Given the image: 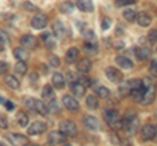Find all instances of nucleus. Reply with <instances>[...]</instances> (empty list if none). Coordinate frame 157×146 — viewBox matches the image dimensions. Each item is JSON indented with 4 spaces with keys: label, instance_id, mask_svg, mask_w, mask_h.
Wrapping results in <instances>:
<instances>
[{
    "label": "nucleus",
    "instance_id": "f03ea898",
    "mask_svg": "<svg viewBox=\"0 0 157 146\" xmlns=\"http://www.w3.org/2000/svg\"><path fill=\"white\" fill-rule=\"evenodd\" d=\"M104 118H105V121L113 129H121L122 128V120H121V116L118 114V111L107 110V111H105Z\"/></svg>",
    "mask_w": 157,
    "mask_h": 146
},
{
    "label": "nucleus",
    "instance_id": "20e7f679",
    "mask_svg": "<svg viewBox=\"0 0 157 146\" xmlns=\"http://www.w3.org/2000/svg\"><path fill=\"white\" fill-rule=\"evenodd\" d=\"M105 73H106L107 78L111 82H114V84H122V82H123V73L119 69H117V68H114V67L107 68Z\"/></svg>",
    "mask_w": 157,
    "mask_h": 146
},
{
    "label": "nucleus",
    "instance_id": "423d86ee",
    "mask_svg": "<svg viewBox=\"0 0 157 146\" xmlns=\"http://www.w3.org/2000/svg\"><path fill=\"white\" fill-rule=\"evenodd\" d=\"M156 126L153 124H145L143 128H141V138L145 141H151L156 137Z\"/></svg>",
    "mask_w": 157,
    "mask_h": 146
},
{
    "label": "nucleus",
    "instance_id": "5701e85b",
    "mask_svg": "<svg viewBox=\"0 0 157 146\" xmlns=\"http://www.w3.org/2000/svg\"><path fill=\"white\" fill-rule=\"evenodd\" d=\"M115 61H117V64L121 68H123V69H131V68L134 67V63L126 56H117Z\"/></svg>",
    "mask_w": 157,
    "mask_h": 146
},
{
    "label": "nucleus",
    "instance_id": "9d476101",
    "mask_svg": "<svg viewBox=\"0 0 157 146\" xmlns=\"http://www.w3.org/2000/svg\"><path fill=\"white\" fill-rule=\"evenodd\" d=\"M52 30H54V34L58 37V38H66L68 34V29L64 26V24L62 21H55L52 25Z\"/></svg>",
    "mask_w": 157,
    "mask_h": 146
},
{
    "label": "nucleus",
    "instance_id": "72a5a7b5",
    "mask_svg": "<svg viewBox=\"0 0 157 146\" xmlns=\"http://www.w3.org/2000/svg\"><path fill=\"white\" fill-rule=\"evenodd\" d=\"M97 94H98L100 98L106 99V98H109V97H110V90L107 89V87H105V86H100L97 89Z\"/></svg>",
    "mask_w": 157,
    "mask_h": 146
},
{
    "label": "nucleus",
    "instance_id": "ddd939ff",
    "mask_svg": "<svg viewBox=\"0 0 157 146\" xmlns=\"http://www.w3.org/2000/svg\"><path fill=\"white\" fill-rule=\"evenodd\" d=\"M47 141L51 145H60V144H64L66 142L67 137L63 133H60V132H51L50 134H48Z\"/></svg>",
    "mask_w": 157,
    "mask_h": 146
},
{
    "label": "nucleus",
    "instance_id": "09e8293b",
    "mask_svg": "<svg viewBox=\"0 0 157 146\" xmlns=\"http://www.w3.org/2000/svg\"><path fill=\"white\" fill-rule=\"evenodd\" d=\"M7 119L4 118V116H2L0 115V126H2V128H7Z\"/></svg>",
    "mask_w": 157,
    "mask_h": 146
},
{
    "label": "nucleus",
    "instance_id": "8fccbe9b",
    "mask_svg": "<svg viewBox=\"0 0 157 146\" xmlns=\"http://www.w3.org/2000/svg\"><path fill=\"white\" fill-rule=\"evenodd\" d=\"M25 8H28V11H36V7L32 5L30 3H25V5H24Z\"/></svg>",
    "mask_w": 157,
    "mask_h": 146
},
{
    "label": "nucleus",
    "instance_id": "a18cd8bd",
    "mask_svg": "<svg viewBox=\"0 0 157 146\" xmlns=\"http://www.w3.org/2000/svg\"><path fill=\"white\" fill-rule=\"evenodd\" d=\"M141 86H143V89H147V87L152 86V81L149 78H143L141 80Z\"/></svg>",
    "mask_w": 157,
    "mask_h": 146
},
{
    "label": "nucleus",
    "instance_id": "393cba45",
    "mask_svg": "<svg viewBox=\"0 0 157 146\" xmlns=\"http://www.w3.org/2000/svg\"><path fill=\"white\" fill-rule=\"evenodd\" d=\"M34 111L39 115H42V116H46L47 112H48L47 106L43 103L42 100H38V99H34Z\"/></svg>",
    "mask_w": 157,
    "mask_h": 146
},
{
    "label": "nucleus",
    "instance_id": "a19ab883",
    "mask_svg": "<svg viewBox=\"0 0 157 146\" xmlns=\"http://www.w3.org/2000/svg\"><path fill=\"white\" fill-rule=\"evenodd\" d=\"M111 26V20L109 17H105L104 20H102V30H107Z\"/></svg>",
    "mask_w": 157,
    "mask_h": 146
},
{
    "label": "nucleus",
    "instance_id": "1a4fd4ad",
    "mask_svg": "<svg viewBox=\"0 0 157 146\" xmlns=\"http://www.w3.org/2000/svg\"><path fill=\"white\" fill-rule=\"evenodd\" d=\"M155 87L153 86H149V87H147V89H144V93H143V97H141V100H140V103L141 104H144V106H148L151 104L152 102L155 100Z\"/></svg>",
    "mask_w": 157,
    "mask_h": 146
},
{
    "label": "nucleus",
    "instance_id": "37998d69",
    "mask_svg": "<svg viewBox=\"0 0 157 146\" xmlns=\"http://www.w3.org/2000/svg\"><path fill=\"white\" fill-rule=\"evenodd\" d=\"M25 104L28 106V108L34 111V98H25Z\"/></svg>",
    "mask_w": 157,
    "mask_h": 146
},
{
    "label": "nucleus",
    "instance_id": "f8f14e48",
    "mask_svg": "<svg viewBox=\"0 0 157 146\" xmlns=\"http://www.w3.org/2000/svg\"><path fill=\"white\" fill-rule=\"evenodd\" d=\"M63 104H64V107L68 111H77L78 108H80L78 102L71 95H64L63 97Z\"/></svg>",
    "mask_w": 157,
    "mask_h": 146
},
{
    "label": "nucleus",
    "instance_id": "f704fd0d",
    "mask_svg": "<svg viewBox=\"0 0 157 146\" xmlns=\"http://www.w3.org/2000/svg\"><path fill=\"white\" fill-rule=\"evenodd\" d=\"M127 85H128V87L131 90H135V89H140L141 86V81L140 80H130L128 82H127Z\"/></svg>",
    "mask_w": 157,
    "mask_h": 146
},
{
    "label": "nucleus",
    "instance_id": "6e6552de",
    "mask_svg": "<svg viewBox=\"0 0 157 146\" xmlns=\"http://www.w3.org/2000/svg\"><path fill=\"white\" fill-rule=\"evenodd\" d=\"M20 42H21V46L24 48H26V50H34V48H37V46H38L37 38L33 35H24V37H21Z\"/></svg>",
    "mask_w": 157,
    "mask_h": 146
},
{
    "label": "nucleus",
    "instance_id": "3c124183",
    "mask_svg": "<svg viewBox=\"0 0 157 146\" xmlns=\"http://www.w3.org/2000/svg\"><path fill=\"white\" fill-rule=\"evenodd\" d=\"M4 104L7 106V108H8V110H13V104H12V102H11V100H6V102H4Z\"/></svg>",
    "mask_w": 157,
    "mask_h": 146
},
{
    "label": "nucleus",
    "instance_id": "f257e3e1",
    "mask_svg": "<svg viewBox=\"0 0 157 146\" xmlns=\"http://www.w3.org/2000/svg\"><path fill=\"white\" fill-rule=\"evenodd\" d=\"M140 128V121L137 119V116L131 114L127 115L126 118L122 120V129L126 132L127 136H135L137 130Z\"/></svg>",
    "mask_w": 157,
    "mask_h": 146
},
{
    "label": "nucleus",
    "instance_id": "ea45409f",
    "mask_svg": "<svg viewBox=\"0 0 157 146\" xmlns=\"http://www.w3.org/2000/svg\"><path fill=\"white\" fill-rule=\"evenodd\" d=\"M50 65L51 67H59V65H60V60H59L58 56H55V55L50 56Z\"/></svg>",
    "mask_w": 157,
    "mask_h": 146
},
{
    "label": "nucleus",
    "instance_id": "473e14b6",
    "mask_svg": "<svg viewBox=\"0 0 157 146\" xmlns=\"http://www.w3.org/2000/svg\"><path fill=\"white\" fill-rule=\"evenodd\" d=\"M47 110L50 111V112H52V114H59V112H60V107H59L58 102H56L55 99H52V100L48 102V107H47Z\"/></svg>",
    "mask_w": 157,
    "mask_h": 146
},
{
    "label": "nucleus",
    "instance_id": "9b49d317",
    "mask_svg": "<svg viewBox=\"0 0 157 146\" xmlns=\"http://www.w3.org/2000/svg\"><path fill=\"white\" fill-rule=\"evenodd\" d=\"M82 124L85 125V128L90 129V130H98L101 128L98 119H96L94 116H89V115L84 116V119H82Z\"/></svg>",
    "mask_w": 157,
    "mask_h": 146
},
{
    "label": "nucleus",
    "instance_id": "7ed1b4c3",
    "mask_svg": "<svg viewBox=\"0 0 157 146\" xmlns=\"http://www.w3.org/2000/svg\"><path fill=\"white\" fill-rule=\"evenodd\" d=\"M59 132L63 133L66 137H75L77 134V126L73 121H63L59 125Z\"/></svg>",
    "mask_w": 157,
    "mask_h": 146
},
{
    "label": "nucleus",
    "instance_id": "4468645a",
    "mask_svg": "<svg viewBox=\"0 0 157 146\" xmlns=\"http://www.w3.org/2000/svg\"><path fill=\"white\" fill-rule=\"evenodd\" d=\"M71 91L77 98H82V97L85 95V86L80 84L78 81H72L71 82Z\"/></svg>",
    "mask_w": 157,
    "mask_h": 146
},
{
    "label": "nucleus",
    "instance_id": "e433bc0d",
    "mask_svg": "<svg viewBox=\"0 0 157 146\" xmlns=\"http://www.w3.org/2000/svg\"><path fill=\"white\" fill-rule=\"evenodd\" d=\"M0 43L2 45H8L9 43V37H8V34L6 31H3V30H0Z\"/></svg>",
    "mask_w": 157,
    "mask_h": 146
},
{
    "label": "nucleus",
    "instance_id": "2eb2a0df",
    "mask_svg": "<svg viewBox=\"0 0 157 146\" xmlns=\"http://www.w3.org/2000/svg\"><path fill=\"white\" fill-rule=\"evenodd\" d=\"M13 55L18 61H28L29 57H30V53H29V50L24 47H17L13 50Z\"/></svg>",
    "mask_w": 157,
    "mask_h": 146
},
{
    "label": "nucleus",
    "instance_id": "4c0bfd02",
    "mask_svg": "<svg viewBox=\"0 0 157 146\" xmlns=\"http://www.w3.org/2000/svg\"><path fill=\"white\" fill-rule=\"evenodd\" d=\"M135 0H117L115 2V5L117 7H126V5H131L134 4Z\"/></svg>",
    "mask_w": 157,
    "mask_h": 146
},
{
    "label": "nucleus",
    "instance_id": "c03bdc74",
    "mask_svg": "<svg viewBox=\"0 0 157 146\" xmlns=\"http://www.w3.org/2000/svg\"><path fill=\"white\" fill-rule=\"evenodd\" d=\"M151 72L152 75H153V77L157 76V63L156 60H152V64H151Z\"/></svg>",
    "mask_w": 157,
    "mask_h": 146
},
{
    "label": "nucleus",
    "instance_id": "c85d7f7f",
    "mask_svg": "<svg viewBox=\"0 0 157 146\" xmlns=\"http://www.w3.org/2000/svg\"><path fill=\"white\" fill-rule=\"evenodd\" d=\"M14 72L17 73L18 76H24L28 72V67L25 64V61H18L16 65H14Z\"/></svg>",
    "mask_w": 157,
    "mask_h": 146
},
{
    "label": "nucleus",
    "instance_id": "7c9ffc66",
    "mask_svg": "<svg viewBox=\"0 0 157 146\" xmlns=\"http://www.w3.org/2000/svg\"><path fill=\"white\" fill-rule=\"evenodd\" d=\"M43 38H45V43H46V47L48 48V50H52L54 47H55L56 42H55V38H54L51 34H43L42 35Z\"/></svg>",
    "mask_w": 157,
    "mask_h": 146
},
{
    "label": "nucleus",
    "instance_id": "39448f33",
    "mask_svg": "<svg viewBox=\"0 0 157 146\" xmlns=\"http://www.w3.org/2000/svg\"><path fill=\"white\" fill-rule=\"evenodd\" d=\"M47 130V125L42 121H34L33 124H30V126L28 128V134L30 136H37V134H42Z\"/></svg>",
    "mask_w": 157,
    "mask_h": 146
},
{
    "label": "nucleus",
    "instance_id": "79ce46f5",
    "mask_svg": "<svg viewBox=\"0 0 157 146\" xmlns=\"http://www.w3.org/2000/svg\"><path fill=\"white\" fill-rule=\"evenodd\" d=\"M156 41H157V31H156V29H153V30L149 33V42L152 45H156Z\"/></svg>",
    "mask_w": 157,
    "mask_h": 146
},
{
    "label": "nucleus",
    "instance_id": "0eeeda50",
    "mask_svg": "<svg viewBox=\"0 0 157 146\" xmlns=\"http://www.w3.org/2000/svg\"><path fill=\"white\" fill-rule=\"evenodd\" d=\"M47 22H48V20H47V16L46 14H43V13H38V14H36V16L33 17V20H32V26L34 27V29H45L46 26H47Z\"/></svg>",
    "mask_w": 157,
    "mask_h": 146
},
{
    "label": "nucleus",
    "instance_id": "4be33fe9",
    "mask_svg": "<svg viewBox=\"0 0 157 146\" xmlns=\"http://www.w3.org/2000/svg\"><path fill=\"white\" fill-rule=\"evenodd\" d=\"M42 99L45 102H47V103L50 100L55 99V93H54L52 87L50 85H45V86H43V89H42Z\"/></svg>",
    "mask_w": 157,
    "mask_h": 146
},
{
    "label": "nucleus",
    "instance_id": "de8ad7c7",
    "mask_svg": "<svg viewBox=\"0 0 157 146\" xmlns=\"http://www.w3.org/2000/svg\"><path fill=\"white\" fill-rule=\"evenodd\" d=\"M80 84H82L84 86H89L90 85V80H88V78H84V77H80V78L77 80Z\"/></svg>",
    "mask_w": 157,
    "mask_h": 146
},
{
    "label": "nucleus",
    "instance_id": "864d4df0",
    "mask_svg": "<svg viewBox=\"0 0 157 146\" xmlns=\"http://www.w3.org/2000/svg\"><path fill=\"white\" fill-rule=\"evenodd\" d=\"M4 102H6V99H3L2 97H0V103H2V104H4Z\"/></svg>",
    "mask_w": 157,
    "mask_h": 146
},
{
    "label": "nucleus",
    "instance_id": "f3484780",
    "mask_svg": "<svg viewBox=\"0 0 157 146\" xmlns=\"http://www.w3.org/2000/svg\"><path fill=\"white\" fill-rule=\"evenodd\" d=\"M92 65L93 64H92L90 59H81L77 64V71L82 73V75H86V73H89L92 71Z\"/></svg>",
    "mask_w": 157,
    "mask_h": 146
},
{
    "label": "nucleus",
    "instance_id": "bb28decb",
    "mask_svg": "<svg viewBox=\"0 0 157 146\" xmlns=\"http://www.w3.org/2000/svg\"><path fill=\"white\" fill-rule=\"evenodd\" d=\"M6 84L11 89H18L20 87V82L14 76H6Z\"/></svg>",
    "mask_w": 157,
    "mask_h": 146
},
{
    "label": "nucleus",
    "instance_id": "412c9836",
    "mask_svg": "<svg viewBox=\"0 0 157 146\" xmlns=\"http://www.w3.org/2000/svg\"><path fill=\"white\" fill-rule=\"evenodd\" d=\"M77 8L81 12H93L94 5L92 0H77Z\"/></svg>",
    "mask_w": 157,
    "mask_h": 146
},
{
    "label": "nucleus",
    "instance_id": "c756f323",
    "mask_svg": "<svg viewBox=\"0 0 157 146\" xmlns=\"http://www.w3.org/2000/svg\"><path fill=\"white\" fill-rule=\"evenodd\" d=\"M86 107L89 110H97L98 108V99L94 95H89L86 98Z\"/></svg>",
    "mask_w": 157,
    "mask_h": 146
},
{
    "label": "nucleus",
    "instance_id": "dca6fc26",
    "mask_svg": "<svg viewBox=\"0 0 157 146\" xmlns=\"http://www.w3.org/2000/svg\"><path fill=\"white\" fill-rule=\"evenodd\" d=\"M137 24L141 26V27H147V26H149L151 25V22H152V17L149 16L148 13H145V12H141L139 14H136V20Z\"/></svg>",
    "mask_w": 157,
    "mask_h": 146
},
{
    "label": "nucleus",
    "instance_id": "c9c22d12",
    "mask_svg": "<svg viewBox=\"0 0 157 146\" xmlns=\"http://www.w3.org/2000/svg\"><path fill=\"white\" fill-rule=\"evenodd\" d=\"M28 121H29L28 115L24 114V112H20V115H18V124H20V126H26Z\"/></svg>",
    "mask_w": 157,
    "mask_h": 146
},
{
    "label": "nucleus",
    "instance_id": "2f4dec72",
    "mask_svg": "<svg viewBox=\"0 0 157 146\" xmlns=\"http://www.w3.org/2000/svg\"><path fill=\"white\" fill-rule=\"evenodd\" d=\"M123 17L128 22H134L136 20V12L134 11V9H126V11L123 12Z\"/></svg>",
    "mask_w": 157,
    "mask_h": 146
},
{
    "label": "nucleus",
    "instance_id": "6ab92c4d",
    "mask_svg": "<svg viewBox=\"0 0 157 146\" xmlns=\"http://www.w3.org/2000/svg\"><path fill=\"white\" fill-rule=\"evenodd\" d=\"M8 140L11 141V142L13 144V145H26L28 144V140H26V137L25 136H22V134H18V133H11L8 136Z\"/></svg>",
    "mask_w": 157,
    "mask_h": 146
},
{
    "label": "nucleus",
    "instance_id": "cd10ccee",
    "mask_svg": "<svg viewBox=\"0 0 157 146\" xmlns=\"http://www.w3.org/2000/svg\"><path fill=\"white\" fill-rule=\"evenodd\" d=\"M73 9H75V5L71 3V2H64L60 4V12L64 13V14H70L73 12Z\"/></svg>",
    "mask_w": 157,
    "mask_h": 146
},
{
    "label": "nucleus",
    "instance_id": "b1692460",
    "mask_svg": "<svg viewBox=\"0 0 157 146\" xmlns=\"http://www.w3.org/2000/svg\"><path fill=\"white\" fill-rule=\"evenodd\" d=\"M78 53H80V51H78V48H76V47H72L68 50L67 55H66V60L68 64H73V63L78 59Z\"/></svg>",
    "mask_w": 157,
    "mask_h": 146
},
{
    "label": "nucleus",
    "instance_id": "603ef678",
    "mask_svg": "<svg viewBox=\"0 0 157 146\" xmlns=\"http://www.w3.org/2000/svg\"><path fill=\"white\" fill-rule=\"evenodd\" d=\"M122 33H123V31H122V29L118 27V29H117V34H122Z\"/></svg>",
    "mask_w": 157,
    "mask_h": 146
},
{
    "label": "nucleus",
    "instance_id": "aec40b11",
    "mask_svg": "<svg viewBox=\"0 0 157 146\" xmlns=\"http://www.w3.org/2000/svg\"><path fill=\"white\" fill-rule=\"evenodd\" d=\"M135 55H136V59L137 60L144 61V60H148L149 59L151 51L147 47H137L136 50H135Z\"/></svg>",
    "mask_w": 157,
    "mask_h": 146
},
{
    "label": "nucleus",
    "instance_id": "a211bd4d",
    "mask_svg": "<svg viewBox=\"0 0 157 146\" xmlns=\"http://www.w3.org/2000/svg\"><path fill=\"white\" fill-rule=\"evenodd\" d=\"M52 85L54 87H56L58 90H62V89H64V86H66V80H64V77H63L62 73H55V75L52 76Z\"/></svg>",
    "mask_w": 157,
    "mask_h": 146
},
{
    "label": "nucleus",
    "instance_id": "a878e982",
    "mask_svg": "<svg viewBox=\"0 0 157 146\" xmlns=\"http://www.w3.org/2000/svg\"><path fill=\"white\" fill-rule=\"evenodd\" d=\"M84 50L86 53H89V55H97V43L96 42H85L84 45Z\"/></svg>",
    "mask_w": 157,
    "mask_h": 146
},
{
    "label": "nucleus",
    "instance_id": "49530a36",
    "mask_svg": "<svg viewBox=\"0 0 157 146\" xmlns=\"http://www.w3.org/2000/svg\"><path fill=\"white\" fill-rule=\"evenodd\" d=\"M8 69V64L4 61H0V75H4Z\"/></svg>",
    "mask_w": 157,
    "mask_h": 146
},
{
    "label": "nucleus",
    "instance_id": "58836bf2",
    "mask_svg": "<svg viewBox=\"0 0 157 146\" xmlns=\"http://www.w3.org/2000/svg\"><path fill=\"white\" fill-rule=\"evenodd\" d=\"M119 93L123 95V97H126V95H128V94L131 93V89L128 87V85H122V86L119 87Z\"/></svg>",
    "mask_w": 157,
    "mask_h": 146
}]
</instances>
